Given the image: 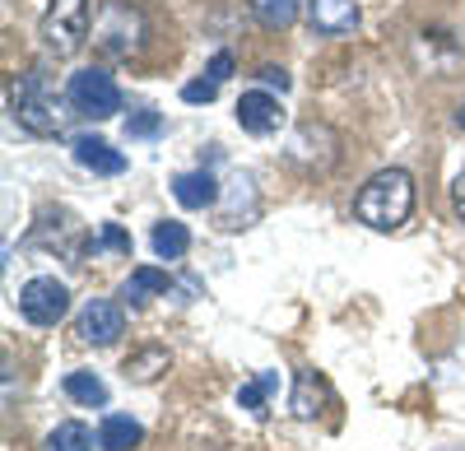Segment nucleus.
<instances>
[{"instance_id":"obj_9","label":"nucleus","mask_w":465,"mask_h":451,"mask_svg":"<svg viewBox=\"0 0 465 451\" xmlns=\"http://www.w3.org/2000/svg\"><path fill=\"white\" fill-rule=\"evenodd\" d=\"M307 19L326 37H344L359 28V5L354 0H307Z\"/></svg>"},{"instance_id":"obj_23","label":"nucleus","mask_w":465,"mask_h":451,"mask_svg":"<svg viewBox=\"0 0 465 451\" xmlns=\"http://www.w3.org/2000/svg\"><path fill=\"white\" fill-rule=\"evenodd\" d=\"M205 74H210L214 84H223L228 74H232V56H228V52H214V61H210V70H205Z\"/></svg>"},{"instance_id":"obj_24","label":"nucleus","mask_w":465,"mask_h":451,"mask_svg":"<svg viewBox=\"0 0 465 451\" xmlns=\"http://www.w3.org/2000/svg\"><path fill=\"white\" fill-rule=\"evenodd\" d=\"M261 84H270V89H280V93H284V89H289V70L265 65V70H261Z\"/></svg>"},{"instance_id":"obj_6","label":"nucleus","mask_w":465,"mask_h":451,"mask_svg":"<svg viewBox=\"0 0 465 451\" xmlns=\"http://www.w3.org/2000/svg\"><path fill=\"white\" fill-rule=\"evenodd\" d=\"M140 15L131 5H122V0H107L103 5V19H98V47L107 56H131L140 47Z\"/></svg>"},{"instance_id":"obj_17","label":"nucleus","mask_w":465,"mask_h":451,"mask_svg":"<svg viewBox=\"0 0 465 451\" xmlns=\"http://www.w3.org/2000/svg\"><path fill=\"white\" fill-rule=\"evenodd\" d=\"M302 10V0H252V15L265 24V28H289Z\"/></svg>"},{"instance_id":"obj_14","label":"nucleus","mask_w":465,"mask_h":451,"mask_svg":"<svg viewBox=\"0 0 465 451\" xmlns=\"http://www.w3.org/2000/svg\"><path fill=\"white\" fill-rule=\"evenodd\" d=\"M144 437V428L131 419V415H107L103 428H98V446L103 451H135Z\"/></svg>"},{"instance_id":"obj_21","label":"nucleus","mask_w":465,"mask_h":451,"mask_svg":"<svg viewBox=\"0 0 465 451\" xmlns=\"http://www.w3.org/2000/svg\"><path fill=\"white\" fill-rule=\"evenodd\" d=\"M159 131H163V117L153 107H140V112H131V117H126V135L131 140H149V135H159Z\"/></svg>"},{"instance_id":"obj_7","label":"nucleus","mask_w":465,"mask_h":451,"mask_svg":"<svg viewBox=\"0 0 465 451\" xmlns=\"http://www.w3.org/2000/svg\"><path fill=\"white\" fill-rule=\"evenodd\" d=\"M238 126L247 135H275L284 126V107L275 93H265V89H252L238 98Z\"/></svg>"},{"instance_id":"obj_8","label":"nucleus","mask_w":465,"mask_h":451,"mask_svg":"<svg viewBox=\"0 0 465 451\" xmlns=\"http://www.w3.org/2000/svg\"><path fill=\"white\" fill-rule=\"evenodd\" d=\"M122 330H126V312L116 303H107V298H94L80 312V340H89V345H116Z\"/></svg>"},{"instance_id":"obj_20","label":"nucleus","mask_w":465,"mask_h":451,"mask_svg":"<svg viewBox=\"0 0 465 451\" xmlns=\"http://www.w3.org/2000/svg\"><path fill=\"white\" fill-rule=\"evenodd\" d=\"M89 251H94V256H98V251H126V256H131V233L122 229V223H103L98 238L89 242Z\"/></svg>"},{"instance_id":"obj_16","label":"nucleus","mask_w":465,"mask_h":451,"mask_svg":"<svg viewBox=\"0 0 465 451\" xmlns=\"http://www.w3.org/2000/svg\"><path fill=\"white\" fill-rule=\"evenodd\" d=\"M65 396H70L74 405L103 409V405H107V382L94 377V372H70V377H65Z\"/></svg>"},{"instance_id":"obj_3","label":"nucleus","mask_w":465,"mask_h":451,"mask_svg":"<svg viewBox=\"0 0 465 451\" xmlns=\"http://www.w3.org/2000/svg\"><path fill=\"white\" fill-rule=\"evenodd\" d=\"M89 37V0H52L43 15V47L52 56H74Z\"/></svg>"},{"instance_id":"obj_25","label":"nucleus","mask_w":465,"mask_h":451,"mask_svg":"<svg viewBox=\"0 0 465 451\" xmlns=\"http://www.w3.org/2000/svg\"><path fill=\"white\" fill-rule=\"evenodd\" d=\"M451 201H456V214L465 219V168L456 172V181H451Z\"/></svg>"},{"instance_id":"obj_13","label":"nucleus","mask_w":465,"mask_h":451,"mask_svg":"<svg viewBox=\"0 0 465 451\" xmlns=\"http://www.w3.org/2000/svg\"><path fill=\"white\" fill-rule=\"evenodd\" d=\"M280 396V372H256L252 382H242L238 387V405L242 409H252L256 419H265L270 415V400Z\"/></svg>"},{"instance_id":"obj_26","label":"nucleus","mask_w":465,"mask_h":451,"mask_svg":"<svg viewBox=\"0 0 465 451\" xmlns=\"http://www.w3.org/2000/svg\"><path fill=\"white\" fill-rule=\"evenodd\" d=\"M460 126H465V107H460Z\"/></svg>"},{"instance_id":"obj_11","label":"nucleus","mask_w":465,"mask_h":451,"mask_svg":"<svg viewBox=\"0 0 465 451\" xmlns=\"http://www.w3.org/2000/svg\"><path fill=\"white\" fill-rule=\"evenodd\" d=\"M173 196H177L182 210H205V205L219 201V181H214V172H205V168L177 172V177H173Z\"/></svg>"},{"instance_id":"obj_12","label":"nucleus","mask_w":465,"mask_h":451,"mask_svg":"<svg viewBox=\"0 0 465 451\" xmlns=\"http://www.w3.org/2000/svg\"><path fill=\"white\" fill-rule=\"evenodd\" d=\"M173 289V279H168V270H153V266H140V270H131V279L122 284V298L131 308H144L149 298H159V293H168Z\"/></svg>"},{"instance_id":"obj_18","label":"nucleus","mask_w":465,"mask_h":451,"mask_svg":"<svg viewBox=\"0 0 465 451\" xmlns=\"http://www.w3.org/2000/svg\"><path fill=\"white\" fill-rule=\"evenodd\" d=\"M47 451H94V433L84 424H56L52 437H47Z\"/></svg>"},{"instance_id":"obj_4","label":"nucleus","mask_w":465,"mask_h":451,"mask_svg":"<svg viewBox=\"0 0 465 451\" xmlns=\"http://www.w3.org/2000/svg\"><path fill=\"white\" fill-rule=\"evenodd\" d=\"M65 98H70V107L80 112V117H94V122H107V117L122 112V89H116V80L107 70H98V65L70 74Z\"/></svg>"},{"instance_id":"obj_10","label":"nucleus","mask_w":465,"mask_h":451,"mask_svg":"<svg viewBox=\"0 0 465 451\" xmlns=\"http://www.w3.org/2000/svg\"><path fill=\"white\" fill-rule=\"evenodd\" d=\"M74 163L98 172V177L126 172V154H122V149H112L107 140H98V135H80V140H74Z\"/></svg>"},{"instance_id":"obj_19","label":"nucleus","mask_w":465,"mask_h":451,"mask_svg":"<svg viewBox=\"0 0 465 451\" xmlns=\"http://www.w3.org/2000/svg\"><path fill=\"white\" fill-rule=\"evenodd\" d=\"M317 405H322V382L312 377V372H302V377H298V391H293V405H289L293 419H317V415H322Z\"/></svg>"},{"instance_id":"obj_15","label":"nucleus","mask_w":465,"mask_h":451,"mask_svg":"<svg viewBox=\"0 0 465 451\" xmlns=\"http://www.w3.org/2000/svg\"><path fill=\"white\" fill-rule=\"evenodd\" d=\"M149 242H153V256H159V260H182L191 251V233H186V223H177V219L153 223Z\"/></svg>"},{"instance_id":"obj_2","label":"nucleus","mask_w":465,"mask_h":451,"mask_svg":"<svg viewBox=\"0 0 465 451\" xmlns=\"http://www.w3.org/2000/svg\"><path fill=\"white\" fill-rule=\"evenodd\" d=\"M15 117L24 131L33 135H61L70 126V112H65V98L56 93L52 74L43 65H33L24 80L15 84Z\"/></svg>"},{"instance_id":"obj_22","label":"nucleus","mask_w":465,"mask_h":451,"mask_svg":"<svg viewBox=\"0 0 465 451\" xmlns=\"http://www.w3.org/2000/svg\"><path fill=\"white\" fill-rule=\"evenodd\" d=\"M182 98H186V103H214V98H219V84H214V80H191V84L182 89Z\"/></svg>"},{"instance_id":"obj_1","label":"nucleus","mask_w":465,"mask_h":451,"mask_svg":"<svg viewBox=\"0 0 465 451\" xmlns=\"http://www.w3.org/2000/svg\"><path fill=\"white\" fill-rule=\"evenodd\" d=\"M410 210H414V177L405 168H381L377 177H368V186L354 201L359 223H368V229H377V233L401 229V223L410 219Z\"/></svg>"},{"instance_id":"obj_5","label":"nucleus","mask_w":465,"mask_h":451,"mask_svg":"<svg viewBox=\"0 0 465 451\" xmlns=\"http://www.w3.org/2000/svg\"><path fill=\"white\" fill-rule=\"evenodd\" d=\"M70 312V289L61 279H47L37 275L19 289V317L33 321V326H56L61 317Z\"/></svg>"}]
</instances>
